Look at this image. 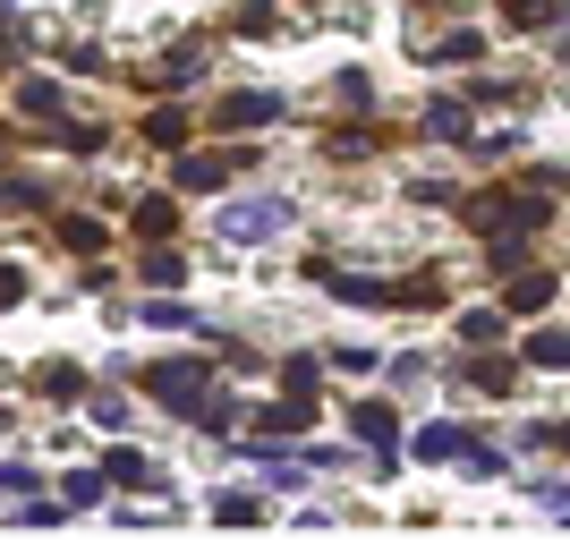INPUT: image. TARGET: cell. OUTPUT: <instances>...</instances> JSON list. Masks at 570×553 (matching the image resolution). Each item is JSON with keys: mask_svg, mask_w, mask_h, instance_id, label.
<instances>
[{"mask_svg": "<svg viewBox=\"0 0 570 553\" xmlns=\"http://www.w3.org/2000/svg\"><path fill=\"white\" fill-rule=\"evenodd\" d=\"M154 392H163V401H170V409H196V401H205V366H196V358H179V366H154Z\"/></svg>", "mask_w": 570, "mask_h": 553, "instance_id": "2", "label": "cell"}, {"mask_svg": "<svg viewBox=\"0 0 570 553\" xmlns=\"http://www.w3.org/2000/svg\"><path fill=\"white\" fill-rule=\"evenodd\" d=\"M502 282H511V273H502ZM546 298H553V273H520V282H511V307L520 315H537Z\"/></svg>", "mask_w": 570, "mask_h": 553, "instance_id": "8", "label": "cell"}, {"mask_svg": "<svg viewBox=\"0 0 570 553\" xmlns=\"http://www.w3.org/2000/svg\"><path fill=\"white\" fill-rule=\"evenodd\" d=\"M222 247H256L273 230H289V196H256V205H222Z\"/></svg>", "mask_w": 570, "mask_h": 553, "instance_id": "1", "label": "cell"}, {"mask_svg": "<svg viewBox=\"0 0 570 553\" xmlns=\"http://www.w3.org/2000/svg\"><path fill=\"white\" fill-rule=\"evenodd\" d=\"M102 477H111V485H163V468H154L145 452H111V460H102Z\"/></svg>", "mask_w": 570, "mask_h": 553, "instance_id": "4", "label": "cell"}, {"mask_svg": "<svg viewBox=\"0 0 570 553\" xmlns=\"http://www.w3.org/2000/svg\"><path fill=\"white\" fill-rule=\"evenodd\" d=\"M298 426H315V392H298V401H273V409H264V434H298Z\"/></svg>", "mask_w": 570, "mask_h": 553, "instance_id": "5", "label": "cell"}, {"mask_svg": "<svg viewBox=\"0 0 570 553\" xmlns=\"http://www.w3.org/2000/svg\"><path fill=\"white\" fill-rule=\"evenodd\" d=\"M196 426L222 434V426H230V401H222V392H205V401H196Z\"/></svg>", "mask_w": 570, "mask_h": 553, "instance_id": "20", "label": "cell"}, {"mask_svg": "<svg viewBox=\"0 0 570 553\" xmlns=\"http://www.w3.org/2000/svg\"><path fill=\"white\" fill-rule=\"evenodd\" d=\"M562 452H570V426H562Z\"/></svg>", "mask_w": 570, "mask_h": 553, "instance_id": "23", "label": "cell"}, {"mask_svg": "<svg viewBox=\"0 0 570 553\" xmlns=\"http://www.w3.org/2000/svg\"><path fill=\"white\" fill-rule=\"evenodd\" d=\"M357 434H366L375 452H392V443H401V426H392V409H383V401H357Z\"/></svg>", "mask_w": 570, "mask_h": 553, "instance_id": "7", "label": "cell"}, {"mask_svg": "<svg viewBox=\"0 0 570 553\" xmlns=\"http://www.w3.org/2000/svg\"><path fill=\"white\" fill-rule=\"evenodd\" d=\"M86 409H95V426H128V401H119V392H95Z\"/></svg>", "mask_w": 570, "mask_h": 553, "instance_id": "18", "label": "cell"}, {"mask_svg": "<svg viewBox=\"0 0 570 553\" xmlns=\"http://www.w3.org/2000/svg\"><path fill=\"white\" fill-rule=\"evenodd\" d=\"M528 366H570V333H537L528 340Z\"/></svg>", "mask_w": 570, "mask_h": 553, "instance_id": "10", "label": "cell"}, {"mask_svg": "<svg viewBox=\"0 0 570 553\" xmlns=\"http://www.w3.org/2000/svg\"><path fill=\"white\" fill-rule=\"evenodd\" d=\"M18 111H60V86H51V77H26V86H18Z\"/></svg>", "mask_w": 570, "mask_h": 553, "instance_id": "11", "label": "cell"}, {"mask_svg": "<svg viewBox=\"0 0 570 553\" xmlns=\"http://www.w3.org/2000/svg\"><path fill=\"white\" fill-rule=\"evenodd\" d=\"M469 452H476V443L460 426H426V434H417V460H469Z\"/></svg>", "mask_w": 570, "mask_h": 553, "instance_id": "6", "label": "cell"}, {"mask_svg": "<svg viewBox=\"0 0 570 553\" xmlns=\"http://www.w3.org/2000/svg\"><path fill=\"white\" fill-rule=\"evenodd\" d=\"M502 18H511V26H546L553 0H502Z\"/></svg>", "mask_w": 570, "mask_h": 553, "instance_id": "16", "label": "cell"}, {"mask_svg": "<svg viewBox=\"0 0 570 553\" xmlns=\"http://www.w3.org/2000/svg\"><path fill=\"white\" fill-rule=\"evenodd\" d=\"M333 289H341V298H350V307H375V298H392V289H383V282H357V273H333Z\"/></svg>", "mask_w": 570, "mask_h": 553, "instance_id": "13", "label": "cell"}, {"mask_svg": "<svg viewBox=\"0 0 570 553\" xmlns=\"http://www.w3.org/2000/svg\"><path fill=\"white\" fill-rule=\"evenodd\" d=\"M145 137H154V145H179V137H188V120H179V111H154V120H145Z\"/></svg>", "mask_w": 570, "mask_h": 553, "instance_id": "17", "label": "cell"}, {"mask_svg": "<svg viewBox=\"0 0 570 553\" xmlns=\"http://www.w3.org/2000/svg\"><path fill=\"white\" fill-rule=\"evenodd\" d=\"M60 239H69V247H102V221H86V214H69V221H60Z\"/></svg>", "mask_w": 570, "mask_h": 553, "instance_id": "19", "label": "cell"}, {"mask_svg": "<svg viewBox=\"0 0 570 553\" xmlns=\"http://www.w3.org/2000/svg\"><path fill=\"white\" fill-rule=\"evenodd\" d=\"M222 154H188V162H179V188H222Z\"/></svg>", "mask_w": 570, "mask_h": 553, "instance_id": "9", "label": "cell"}, {"mask_svg": "<svg viewBox=\"0 0 570 553\" xmlns=\"http://www.w3.org/2000/svg\"><path fill=\"white\" fill-rule=\"evenodd\" d=\"M426 128H434V137H469V111H460V102H434Z\"/></svg>", "mask_w": 570, "mask_h": 553, "instance_id": "14", "label": "cell"}, {"mask_svg": "<svg viewBox=\"0 0 570 553\" xmlns=\"http://www.w3.org/2000/svg\"><path fill=\"white\" fill-rule=\"evenodd\" d=\"M137 230H145V239H163V230H170V196H145V205H137Z\"/></svg>", "mask_w": 570, "mask_h": 553, "instance_id": "15", "label": "cell"}, {"mask_svg": "<svg viewBox=\"0 0 570 553\" xmlns=\"http://www.w3.org/2000/svg\"><path fill=\"white\" fill-rule=\"evenodd\" d=\"M18 298H26V273H18V265H0V307H18Z\"/></svg>", "mask_w": 570, "mask_h": 553, "instance_id": "22", "label": "cell"}, {"mask_svg": "<svg viewBox=\"0 0 570 553\" xmlns=\"http://www.w3.org/2000/svg\"><path fill=\"white\" fill-rule=\"evenodd\" d=\"M256 511H264L256 494H222V503H214V520H256Z\"/></svg>", "mask_w": 570, "mask_h": 553, "instance_id": "21", "label": "cell"}, {"mask_svg": "<svg viewBox=\"0 0 570 553\" xmlns=\"http://www.w3.org/2000/svg\"><path fill=\"white\" fill-rule=\"evenodd\" d=\"M145 282H163V289H179V282H188V265H179V256H170V247H154V256H145Z\"/></svg>", "mask_w": 570, "mask_h": 553, "instance_id": "12", "label": "cell"}, {"mask_svg": "<svg viewBox=\"0 0 570 553\" xmlns=\"http://www.w3.org/2000/svg\"><path fill=\"white\" fill-rule=\"evenodd\" d=\"M222 120H230V128H264V120H282V95H230V102H222Z\"/></svg>", "mask_w": 570, "mask_h": 553, "instance_id": "3", "label": "cell"}]
</instances>
